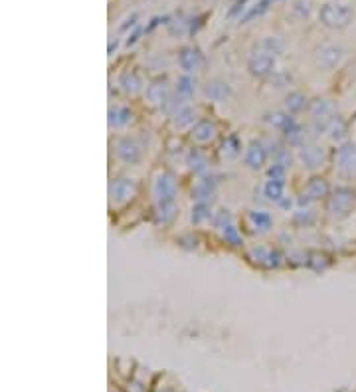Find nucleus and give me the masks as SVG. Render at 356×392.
<instances>
[{"instance_id": "35", "label": "nucleus", "mask_w": 356, "mask_h": 392, "mask_svg": "<svg viewBox=\"0 0 356 392\" xmlns=\"http://www.w3.org/2000/svg\"><path fill=\"white\" fill-rule=\"evenodd\" d=\"M232 222H236V220H234V214H232L228 208H220V210L214 212L210 224H212V228L218 232V230H222L224 226H228V224H232Z\"/></svg>"}, {"instance_id": "26", "label": "nucleus", "mask_w": 356, "mask_h": 392, "mask_svg": "<svg viewBox=\"0 0 356 392\" xmlns=\"http://www.w3.org/2000/svg\"><path fill=\"white\" fill-rule=\"evenodd\" d=\"M214 210L208 202H196L190 210V224L192 226H202V224H208L212 222Z\"/></svg>"}, {"instance_id": "6", "label": "nucleus", "mask_w": 356, "mask_h": 392, "mask_svg": "<svg viewBox=\"0 0 356 392\" xmlns=\"http://www.w3.org/2000/svg\"><path fill=\"white\" fill-rule=\"evenodd\" d=\"M247 70L253 77H271L275 72H277V60L275 56L263 52L261 48H258L256 52H251L249 58H247Z\"/></svg>"}, {"instance_id": "27", "label": "nucleus", "mask_w": 356, "mask_h": 392, "mask_svg": "<svg viewBox=\"0 0 356 392\" xmlns=\"http://www.w3.org/2000/svg\"><path fill=\"white\" fill-rule=\"evenodd\" d=\"M283 103H285V111L291 113V115L301 113L303 109H307V107H309L307 95L301 93V91H289V93L285 95V101H283Z\"/></svg>"}, {"instance_id": "39", "label": "nucleus", "mask_w": 356, "mask_h": 392, "mask_svg": "<svg viewBox=\"0 0 356 392\" xmlns=\"http://www.w3.org/2000/svg\"><path fill=\"white\" fill-rule=\"evenodd\" d=\"M265 174H267V178H273V180H283V182H285V176H287V167H283V165H279V163H275V161H273V163L267 167Z\"/></svg>"}, {"instance_id": "36", "label": "nucleus", "mask_w": 356, "mask_h": 392, "mask_svg": "<svg viewBox=\"0 0 356 392\" xmlns=\"http://www.w3.org/2000/svg\"><path fill=\"white\" fill-rule=\"evenodd\" d=\"M260 48H261L263 52L271 54V56H279V54L283 52V42H281L279 38H275V36H265V38L261 40Z\"/></svg>"}, {"instance_id": "10", "label": "nucleus", "mask_w": 356, "mask_h": 392, "mask_svg": "<svg viewBox=\"0 0 356 392\" xmlns=\"http://www.w3.org/2000/svg\"><path fill=\"white\" fill-rule=\"evenodd\" d=\"M269 151L263 139H253L243 151V165L249 171H261L269 161Z\"/></svg>"}, {"instance_id": "29", "label": "nucleus", "mask_w": 356, "mask_h": 392, "mask_svg": "<svg viewBox=\"0 0 356 392\" xmlns=\"http://www.w3.org/2000/svg\"><path fill=\"white\" fill-rule=\"evenodd\" d=\"M218 234L222 236V240L228 244L230 248H241V246H243V236H241L239 228L236 226V222L224 226L222 230H218Z\"/></svg>"}, {"instance_id": "30", "label": "nucleus", "mask_w": 356, "mask_h": 392, "mask_svg": "<svg viewBox=\"0 0 356 392\" xmlns=\"http://www.w3.org/2000/svg\"><path fill=\"white\" fill-rule=\"evenodd\" d=\"M315 220H317V212L311 206H299L293 212V222L299 228H309L315 224Z\"/></svg>"}, {"instance_id": "8", "label": "nucleus", "mask_w": 356, "mask_h": 392, "mask_svg": "<svg viewBox=\"0 0 356 392\" xmlns=\"http://www.w3.org/2000/svg\"><path fill=\"white\" fill-rule=\"evenodd\" d=\"M329 194H331L329 182L325 178H321V176H315L303 186L299 198H297V206H311L313 202L329 198Z\"/></svg>"}, {"instance_id": "18", "label": "nucleus", "mask_w": 356, "mask_h": 392, "mask_svg": "<svg viewBox=\"0 0 356 392\" xmlns=\"http://www.w3.org/2000/svg\"><path fill=\"white\" fill-rule=\"evenodd\" d=\"M133 121V111L127 107V105H115V107H109V129L111 131H121V129H127Z\"/></svg>"}, {"instance_id": "2", "label": "nucleus", "mask_w": 356, "mask_h": 392, "mask_svg": "<svg viewBox=\"0 0 356 392\" xmlns=\"http://www.w3.org/2000/svg\"><path fill=\"white\" fill-rule=\"evenodd\" d=\"M152 198L155 204H166V202H176L178 194V184L176 178L168 171H159L152 178Z\"/></svg>"}, {"instance_id": "37", "label": "nucleus", "mask_w": 356, "mask_h": 392, "mask_svg": "<svg viewBox=\"0 0 356 392\" xmlns=\"http://www.w3.org/2000/svg\"><path fill=\"white\" fill-rule=\"evenodd\" d=\"M273 161L289 169V167H291V165H293V163H295L297 159H295V155H293V153L289 151V147H287V145H281L279 149H277V151L273 153Z\"/></svg>"}, {"instance_id": "9", "label": "nucleus", "mask_w": 356, "mask_h": 392, "mask_svg": "<svg viewBox=\"0 0 356 392\" xmlns=\"http://www.w3.org/2000/svg\"><path fill=\"white\" fill-rule=\"evenodd\" d=\"M113 153L125 165H137L142 159V147L133 137H117L113 141Z\"/></svg>"}, {"instance_id": "33", "label": "nucleus", "mask_w": 356, "mask_h": 392, "mask_svg": "<svg viewBox=\"0 0 356 392\" xmlns=\"http://www.w3.org/2000/svg\"><path fill=\"white\" fill-rule=\"evenodd\" d=\"M291 119H293V115L287 113V111H273V113H267L263 121H265L271 129H275V131L281 133V131L285 129V125H287Z\"/></svg>"}, {"instance_id": "14", "label": "nucleus", "mask_w": 356, "mask_h": 392, "mask_svg": "<svg viewBox=\"0 0 356 392\" xmlns=\"http://www.w3.org/2000/svg\"><path fill=\"white\" fill-rule=\"evenodd\" d=\"M170 93H172V89L166 83V79H155L152 83H148L146 89H144V97H146V101L152 107H163L165 101L170 97Z\"/></svg>"}, {"instance_id": "21", "label": "nucleus", "mask_w": 356, "mask_h": 392, "mask_svg": "<svg viewBox=\"0 0 356 392\" xmlns=\"http://www.w3.org/2000/svg\"><path fill=\"white\" fill-rule=\"evenodd\" d=\"M305 129H303V125L293 117L287 125H285V129L281 131V137L285 139V143L287 145H291V147H301V145H305L307 141H305Z\"/></svg>"}, {"instance_id": "38", "label": "nucleus", "mask_w": 356, "mask_h": 392, "mask_svg": "<svg viewBox=\"0 0 356 392\" xmlns=\"http://www.w3.org/2000/svg\"><path fill=\"white\" fill-rule=\"evenodd\" d=\"M291 12H293V16L299 18V20L307 18V16L311 14V2H309V0H295L293 6H291Z\"/></svg>"}, {"instance_id": "11", "label": "nucleus", "mask_w": 356, "mask_h": 392, "mask_svg": "<svg viewBox=\"0 0 356 392\" xmlns=\"http://www.w3.org/2000/svg\"><path fill=\"white\" fill-rule=\"evenodd\" d=\"M247 258L253 264H258L261 268H267V270H273V268L281 266V260H283V256L277 250H273L269 246H263V244H256V246H251L247 250Z\"/></svg>"}, {"instance_id": "7", "label": "nucleus", "mask_w": 356, "mask_h": 392, "mask_svg": "<svg viewBox=\"0 0 356 392\" xmlns=\"http://www.w3.org/2000/svg\"><path fill=\"white\" fill-rule=\"evenodd\" d=\"M334 169L344 178H356V143H342L334 151Z\"/></svg>"}, {"instance_id": "15", "label": "nucleus", "mask_w": 356, "mask_h": 392, "mask_svg": "<svg viewBox=\"0 0 356 392\" xmlns=\"http://www.w3.org/2000/svg\"><path fill=\"white\" fill-rule=\"evenodd\" d=\"M218 137V125L212 119H200L190 129V139L196 145H208Z\"/></svg>"}, {"instance_id": "28", "label": "nucleus", "mask_w": 356, "mask_h": 392, "mask_svg": "<svg viewBox=\"0 0 356 392\" xmlns=\"http://www.w3.org/2000/svg\"><path fill=\"white\" fill-rule=\"evenodd\" d=\"M241 141H239V137L237 135H228L224 141H222V145H220V155L224 157V159H237L239 155H241Z\"/></svg>"}, {"instance_id": "16", "label": "nucleus", "mask_w": 356, "mask_h": 392, "mask_svg": "<svg viewBox=\"0 0 356 392\" xmlns=\"http://www.w3.org/2000/svg\"><path fill=\"white\" fill-rule=\"evenodd\" d=\"M245 222L253 234H267L273 228V216L267 210H247Z\"/></svg>"}, {"instance_id": "22", "label": "nucleus", "mask_w": 356, "mask_h": 392, "mask_svg": "<svg viewBox=\"0 0 356 392\" xmlns=\"http://www.w3.org/2000/svg\"><path fill=\"white\" fill-rule=\"evenodd\" d=\"M178 216V204L176 202H166V204H157L155 206V214H152V220H155L157 226H170Z\"/></svg>"}, {"instance_id": "5", "label": "nucleus", "mask_w": 356, "mask_h": 392, "mask_svg": "<svg viewBox=\"0 0 356 392\" xmlns=\"http://www.w3.org/2000/svg\"><path fill=\"white\" fill-rule=\"evenodd\" d=\"M139 192V184L135 178H129V176H119V178H113L111 184H109V202L111 206H125L129 204Z\"/></svg>"}, {"instance_id": "41", "label": "nucleus", "mask_w": 356, "mask_h": 392, "mask_svg": "<svg viewBox=\"0 0 356 392\" xmlns=\"http://www.w3.org/2000/svg\"><path fill=\"white\" fill-rule=\"evenodd\" d=\"M271 81H273V85H275L277 89H281V87H285V85L291 83V75L285 74V72H279V70H277V72L271 75Z\"/></svg>"}, {"instance_id": "23", "label": "nucleus", "mask_w": 356, "mask_h": 392, "mask_svg": "<svg viewBox=\"0 0 356 392\" xmlns=\"http://www.w3.org/2000/svg\"><path fill=\"white\" fill-rule=\"evenodd\" d=\"M263 200L277 204L283 196H285V182L283 180H273V178H265V182L260 188Z\"/></svg>"}, {"instance_id": "40", "label": "nucleus", "mask_w": 356, "mask_h": 392, "mask_svg": "<svg viewBox=\"0 0 356 392\" xmlns=\"http://www.w3.org/2000/svg\"><path fill=\"white\" fill-rule=\"evenodd\" d=\"M307 266H311L315 271H323L329 266V260H327V256H321V254H309L307 256Z\"/></svg>"}, {"instance_id": "12", "label": "nucleus", "mask_w": 356, "mask_h": 392, "mask_svg": "<svg viewBox=\"0 0 356 392\" xmlns=\"http://www.w3.org/2000/svg\"><path fill=\"white\" fill-rule=\"evenodd\" d=\"M342 56H344V50H342L340 46H336V44H325V46L319 48L317 54H315V64H317L319 70L331 72V70H334L342 62Z\"/></svg>"}, {"instance_id": "31", "label": "nucleus", "mask_w": 356, "mask_h": 392, "mask_svg": "<svg viewBox=\"0 0 356 392\" xmlns=\"http://www.w3.org/2000/svg\"><path fill=\"white\" fill-rule=\"evenodd\" d=\"M119 85H121V89H123L127 95H139V93L142 91V81H141V77H139L137 74H131V72L121 75Z\"/></svg>"}, {"instance_id": "3", "label": "nucleus", "mask_w": 356, "mask_h": 392, "mask_svg": "<svg viewBox=\"0 0 356 392\" xmlns=\"http://www.w3.org/2000/svg\"><path fill=\"white\" fill-rule=\"evenodd\" d=\"M319 20L327 28L340 30L352 22V10L342 2H329L319 10Z\"/></svg>"}, {"instance_id": "20", "label": "nucleus", "mask_w": 356, "mask_h": 392, "mask_svg": "<svg viewBox=\"0 0 356 392\" xmlns=\"http://www.w3.org/2000/svg\"><path fill=\"white\" fill-rule=\"evenodd\" d=\"M186 165H188V171L194 172L196 176H202V174L210 172V163H208L206 155L202 153L200 149H190L186 153Z\"/></svg>"}, {"instance_id": "19", "label": "nucleus", "mask_w": 356, "mask_h": 392, "mask_svg": "<svg viewBox=\"0 0 356 392\" xmlns=\"http://www.w3.org/2000/svg\"><path fill=\"white\" fill-rule=\"evenodd\" d=\"M178 64H180L184 74H194V72H198L202 68L204 58H202L200 50H196V48H184V50L180 52V56H178Z\"/></svg>"}, {"instance_id": "32", "label": "nucleus", "mask_w": 356, "mask_h": 392, "mask_svg": "<svg viewBox=\"0 0 356 392\" xmlns=\"http://www.w3.org/2000/svg\"><path fill=\"white\" fill-rule=\"evenodd\" d=\"M174 91L178 95H182L184 99H190V97L196 93V79L192 77V74H184L176 79V85H174Z\"/></svg>"}, {"instance_id": "4", "label": "nucleus", "mask_w": 356, "mask_h": 392, "mask_svg": "<svg viewBox=\"0 0 356 392\" xmlns=\"http://www.w3.org/2000/svg\"><path fill=\"white\" fill-rule=\"evenodd\" d=\"M295 159L297 163L305 169V171H319L325 161H327V151L325 147L319 145V143H305L301 147H297V153H295Z\"/></svg>"}, {"instance_id": "24", "label": "nucleus", "mask_w": 356, "mask_h": 392, "mask_svg": "<svg viewBox=\"0 0 356 392\" xmlns=\"http://www.w3.org/2000/svg\"><path fill=\"white\" fill-rule=\"evenodd\" d=\"M198 121H200V119H198V111H196V107H192L190 103L184 105V107H182V109L172 117V125H174L178 131L192 129Z\"/></svg>"}, {"instance_id": "34", "label": "nucleus", "mask_w": 356, "mask_h": 392, "mask_svg": "<svg viewBox=\"0 0 356 392\" xmlns=\"http://www.w3.org/2000/svg\"><path fill=\"white\" fill-rule=\"evenodd\" d=\"M269 2L271 0H260L258 4H253L251 8H247L241 16H239V24H245V22H249L251 18H258V16H261L267 8H269Z\"/></svg>"}, {"instance_id": "1", "label": "nucleus", "mask_w": 356, "mask_h": 392, "mask_svg": "<svg viewBox=\"0 0 356 392\" xmlns=\"http://www.w3.org/2000/svg\"><path fill=\"white\" fill-rule=\"evenodd\" d=\"M354 202H356V192L352 188L340 186V188H336L329 194L327 204H325V212L331 218H344L352 210Z\"/></svg>"}, {"instance_id": "43", "label": "nucleus", "mask_w": 356, "mask_h": 392, "mask_svg": "<svg viewBox=\"0 0 356 392\" xmlns=\"http://www.w3.org/2000/svg\"><path fill=\"white\" fill-rule=\"evenodd\" d=\"M139 34H141V28H135V32L129 34V38H127V46H133V44L139 40Z\"/></svg>"}, {"instance_id": "17", "label": "nucleus", "mask_w": 356, "mask_h": 392, "mask_svg": "<svg viewBox=\"0 0 356 392\" xmlns=\"http://www.w3.org/2000/svg\"><path fill=\"white\" fill-rule=\"evenodd\" d=\"M202 91H204L206 99H210L214 103H224V101H228L230 97H232V87L226 81H220V79L208 81Z\"/></svg>"}, {"instance_id": "13", "label": "nucleus", "mask_w": 356, "mask_h": 392, "mask_svg": "<svg viewBox=\"0 0 356 392\" xmlns=\"http://www.w3.org/2000/svg\"><path fill=\"white\" fill-rule=\"evenodd\" d=\"M218 176H214L212 172H208V174H202V176H198V180L194 182V186H192V200H196V202H212L214 200V194H216V186H218Z\"/></svg>"}, {"instance_id": "42", "label": "nucleus", "mask_w": 356, "mask_h": 392, "mask_svg": "<svg viewBox=\"0 0 356 392\" xmlns=\"http://www.w3.org/2000/svg\"><path fill=\"white\" fill-rule=\"evenodd\" d=\"M295 204H297V202H295L293 198H289V196H283V198L277 202V206H279V208H283V210H287V212H289V210H293V206H295Z\"/></svg>"}, {"instance_id": "25", "label": "nucleus", "mask_w": 356, "mask_h": 392, "mask_svg": "<svg viewBox=\"0 0 356 392\" xmlns=\"http://www.w3.org/2000/svg\"><path fill=\"white\" fill-rule=\"evenodd\" d=\"M327 137H329V141L334 143V145L346 143V139H348V125H346V121H344L340 115H336V117L329 123Z\"/></svg>"}]
</instances>
